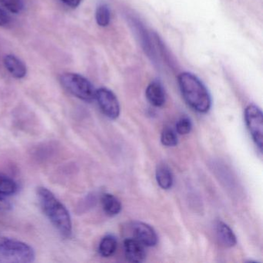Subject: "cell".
<instances>
[{"mask_svg":"<svg viewBox=\"0 0 263 263\" xmlns=\"http://www.w3.org/2000/svg\"><path fill=\"white\" fill-rule=\"evenodd\" d=\"M37 195L44 213L53 226L62 236L70 237L72 234V221L67 208L46 187H39Z\"/></svg>","mask_w":263,"mask_h":263,"instance_id":"6da1fadb","label":"cell"},{"mask_svg":"<svg viewBox=\"0 0 263 263\" xmlns=\"http://www.w3.org/2000/svg\"><path fill=\"white\" fill-rule=\"evenodd\" d=\"M178 84L183 98L187 104L199 113H207L212 107V98L209 90L195 75L191 73H181Z\"/></svg>","mask_w":263,"mask_h":263,"instance_id":"7a4b0ae2","label":"cell"},{"mask_svg":"<svg viewBox=\"0 0 263 263\" xmlns=\"http://www.w3.org/2000/svg\"><path fill=\"white\" fill-rule=\"evenodd\" d=\"M34 259V251L29 245L10 238L0 240V262L30 263Z\"/></svg>","mask_w":263,"mask_h":263,"instance_id":"3957f363","label":"cell"},{"mask_svg":"<svg viewBox=\"0 0 263 263\" xmlns=\"http://www.w3.org/2000/svg\"><path fill=\"white\" fill-rule=\"evenodd\" d=\"M61 83L63 87L76 98L92 102L95 99V90L93 84L82 75L74 73H66L61 75Z\"/></svg>","mask_w":263,"mask_h":263,"instance_id":"277c9868","label":"cell"},{"mask_svg":"<svg viewBox=\"0 0 263 263\" xmlns=\"http://www.w3.org/2000/svg\"><path fill=\"white\" fill-rule=\"evenodd\" d=\"M245 120L248 130L258 147L262 152L263 116L261 109L254 104H250L245 110Z\"/></svg>","mask_w":263,"mask_h":263,"instance_id":"5b68a950","label":"cell"},{"mask_svg":"<svg viewBox=\"0 0 263 263\" xmlns=\"http://www.w3.org/2000/svg\"><path fill=\"white\" fill-rule=\"evenodd\" d=\"M95 99L106 117L115 120L120 115V104L116 95L108 89H98L95 93Z\"/></svg>","mask_w":263,"mask_h":263,"instance_id":"8992f818","label":"cell"},{"mask_svg":"<svg viewBox=\"0 0 263 263\" xmlns=\"http://www.w3.org/2000/svg\"><path fill=\"white\" fill-rule=\"evenodd\" d=\"M132 232L135 238L147 247H153L158 243V238L155 229L141 221H135L132 224Z\"/></svg>","mask_w":263,"mask_h":263,"instance_id":"52a82bcc","label":"cell"},{"mask_svg":"<svg viewBox=\"0 0 263 263\" xmlns=\"http://www.w3.org/2000/svg\"><path fill=\"white\" fill-rule=\"evenodd\" d=\"M126 258L130 262H142L146 258L144 246L136 238H127L124 242Z\"/></svg>","mask_w":263,"mask_h":263,"instance_id":"ba28073f","label":"cell"},{"mask_svg":"<svg viewBox=\"0 0 263 263\" xmlns=\"http://www.w3.org/2000/svg\"><path fill=\"white\" fill-rule=\"evenodd\" d=\"M4 65L12 76L17 79H22L27 75V69L21 60L14 55H7L4 60Z\"/></svg>","mask_w":263,"mask_h":263,"instance_id":"9c48e42d","label":"cell"},{"mask_svg":"<svg viewBox=\"0 0 263 263\" xmlns=\"http://www.w3.org/2000/svg\"><path fill=\"white\" fill-rule=\"evenodd\" d=\"M146 97L155 107H161L165 103V92L159 82L151 83L146 90Z\"/></svg>","mask_w":263,"mask_h":263,"instance_id":"30bf717a","label":"cell"},{"mask_svg":"<svg viewBox=\"0 0 263 263\" xmlns=\"http://www.w3.org/2000/svg\"><path fill=\"white\" fill-rule=\"evenodd\" d=\"M216 234L220 242L228 248H232L237 244L236 236L228 224L218 221L216 224Z\"/></svg>","mask_w":263,"mask_h":263,"instance_id":"8fae6325","label":"cell"},{"mask_svg":"<svg viewBox=\"0 0 263 263\" xmlns=\"http://www.w3.org/2000/svg\"><path fill=\"white\" fill-rule=\"evenodd\" d=\"M156 180L158 185L164 190H168L173 185L174 178L172 171L164 163H161L157 167Z\"/></svg>","mask_w":263,"mask_h":263,"instance_id":"7c38bea8","label":"cell"},{"mask_svg":"<svg viewBox=\"0 0 263 263\" xmlns=\"http://www.w3.org/2000/svg\"><path fill=\"white\" fill-rule=\"evenodd\" d=\"M101 204L105 213L109 216H116L121 212V201L111 194H104L101 197Z\"/></svg>","mask_w":263,"mask_h":263,"instance_id":"4fadbf2b","label":"cell"},{"mask_svg":"<svg viewBox=\"0 0 263 263\" xmlns=\"http://www.w3.org/2000/svg\"><path fill=\"white\" fill-rule=\"evenodd\" d=\"M117 246L118 241L114 235H107L101 239L98 251L101 256L107 258L111 256L116 252Z\"/></svg>","mask_w":263,"mask_h":263,"instance_id":"5bb4252c","label":"cell"},{"mask_svg":"<svg viewBox=\"0 0 263 263\" xmlns=\"http://www.w3.org/2000/svg\"><path fill=\"white\" fill-rule=\"evenodd\" d=\"M18 190L17 183L10 177L0 173V195L4 196L14 195Z\"/></svg>","mask_w":263,"mask_h":263,"instance_id":"9a60e30c","label":"cell"},{"mask_svg":"<svg viewBox=\"0 0 263 263\" xmlns=\"http://www.w3.org/2000/svg\"><path fill=\"white\" fill-rule=\"evenodd\" d=\"M96 21L100 27H107L110 24V12L108 7L105 4H101L97 8Z\"/></svg>","mask_w":263,"mask_h":263,"instance_id":"2e32d148","label":"cell"},{"mask_svg":"<svg viewBox=\"0 0 263 263\" xmlns=\"http://www.w3.org/2000/svg\"><path fill=\"white\" fill-rule=\"evenodd\" d=\"M161 143L166 147H174L178 144L176 134L170 127H165L161 133Z\"/></svg>","mask_w":263,"mask_h":263,"instance_id":"e0dca14e","label":"cell"},{"mask_svg":"<svg viewBox=\"0 0 263 263\" xmlns=\"http://www.w3.org/2000/svg\"><path fill=\"white\" fill-rule=\"evenodd\" d=\"M0 4L13 13H21L24 9L22 0H0Z\"/></svg>","mask_w":263,"mask_h":263,"instance_id":"ac0fdd59","label":"cell"},{"mask_svg":"<svg viewBox=\"0 0 263 263\" xmlns=\"http://www.w3.org/2000/svg\"><path fill=\"white\" fill-rule=\"evenodd\" d=\"M192 128L191 120L187 117H183L178 120L176 124L177 133L181 135H185L190 133Z\"/></svg>","mask_w":263,"mask_h":263,"instance_id":"d6986e66","label":"cell"},{"mask_svg":"<svg viewBox=\"0 0 263 263\" xmlns=\"http://www.w3.org/2000/svg\"><path fill=\"white\" fill-rule=\"evenodd\" d=\"M10 23V16L4 10L0 8V27L8 25Z\"/></svg>","mask_w":263,"mask_h":263,"instance_id":"ffe728a7","label":"cell"},{"mask_svg":"<svg viewBox=\"0 0 263 263\" xmlns=\"http://www.w3.org/2000/svg\"><path fill=\"white\" fill-rule=\"evenodd\" d=\"M11 209V204L4 195H0V210L7 211Z\"/></svg>","mask_w":263,"mask_h":263,"instance_id":"44dd1931","label":"cell"},{"mask_svg":"<svg viewBox=\"0 0 263 263\" xmlns=\"http://www.w3.org/2000/svg\"><path fill=\"white\" fill-rule=\"evenodd\" d=\"M63 4L71 8H77L81 4L82 0H61Z\"/></svg>","mask_w":263,"mask_h":263,"instance_id":"7402d4cb","label":"cell"}]
</instances>
